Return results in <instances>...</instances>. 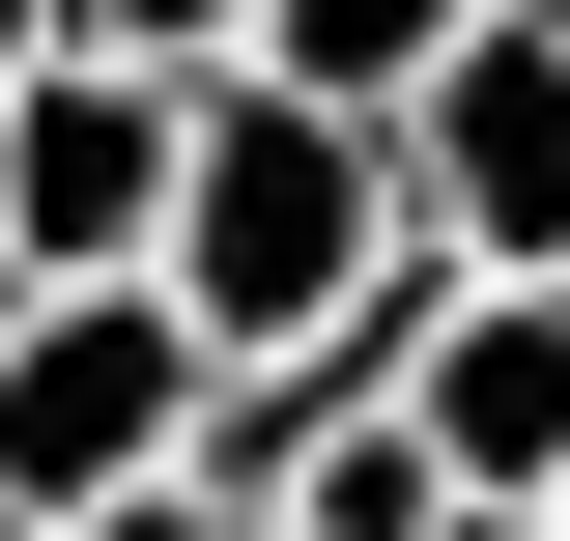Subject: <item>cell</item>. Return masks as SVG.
<instances>
[{
    "mask_svg": "<svg viewBox=\"0 0 570 541\" xmlns=\"http://www.w3.org/2000/svg\"><path fill=\"white\" fill-rule=\"evenodd\" d=\"M200 427H228V342L171 314V285H58V314L0 342V513H29V541L171 513V484H200Z\"/></svg>",
    "mask_w": 570,
    "mask_h": 541,
    "instance_id": "1",
    "label": "cell"
},
{
    "mask_svg": "<svg viewBox=\"0 0 570 541\" xmlns=\"http://www.w3.org/2000/svg\"><path fill=\"white\" fill-rule=\"evenodd\" d=\"M171 200H200V86L58 58L29 115H0V228H29V285H171Z\"/></svg>",
    "mask_w": 570,
    "mask_h": 541,
    "instance_id": "2",
    "label": "cell"
},
{
    "mask_svg": "<svg viewBox=\"0 0 570 541\" xmlns=\"http://www.w3.org/2000/svg\"><path fill=\"white\" fill-rule=\"evenodd\" d=\"M400 200L456 285H570V29H456V86L400 115Z\"/></svg>",
    "mask_w": 570,
    "mask_h": 541,
    "instance_id": "3",
    "label": "cell"
},
{
    "mask_svg": "<svg viewBox=\"0 0 570 541\" xmlns=\"http://www.w3.org/2000/svg\"><path fill=\"white\" fill-rule=\"evenodd\" d=\"M400 427L456 456V513H542V541H570V285H428Z\"/></svg>",
    "mask_w": 570,
    "mask_h": 541,
    "instance_id": "4",
    "label": "cell"
},
{
    "mask_svg": "<svg viewBox=\"0 0 570 541\" xmlns=\"http://www.w3.org/2000/svg\"><path fill=\"white\" fill-rule=\"evenodd\" d=\"M456 29H485V0H285L257 86H285V115H343V142H400L428 86H456Z\"/></svg>",
    "mask_w": 570,
    "mask_h": 541,
    "instance_id": "5",
    "label": "cell"
},
{
    "mask_svg": "<svg viewBox=\"0 0 570 541\" xmlns=\"http://www.w3.org/2000/svg\"><path fill=\"white\" fill-rule=\"evenodd\" d=\"M257 541H456V456H428L400 400H343L314 456H285V513H257Z\"/></svg>",
    "mask_w": 570,
    "mask_h": 541,
    "instance_id": "6",
    "label": "cell"
},
{
    "mask_svg": "<svg viewBox=\"0 0 570 541\" xmlns=\"http://www.w3.org/2000/svg\"><path fill=\"white\" fill-rule=\"evenodd\" d=\"M257 29L285 0H86V58H142V86H257Z\"/></svg>",
    "mask_w": 570,
    "mask_h": 541,
    "instance_id": "7",
    "label": "cell"
},
{
    "mask_svg": "<svg viewBox=\"0 0 570 541\" xmlns=\"http://www.w3.org/2000/svg\"><path fill=\"white\" fill-rule=\"evenodd\" d=\"M86 58V0H0V115H29V86H58Z\"/></svg>",
    "mask_w": 570,
    "mask_h": 541,
    "instance_id": "8",
    "label": "cell"
},
{
    "mask_svg": "<svg viewBox=\"0 0 570 541\" xmlns=\"http://www.w3.org/2000/svg\"><path fill=\"white\" fill-rule=\"evenodd\" d=\"M115 541H257V513H228V484H171V513H115Z\"/></svg>",
    "mask_w": 570,
    "mask_h": 541,
    "instance_id": "9",
    "label": "cell"
},
{
    "mask_svg": "<svg viewBox=\"0 0 570 541\" xmlns=\"http://www.w3.org/2000/svg\"><path fill=\"white\" fill-rule=\"evenodd\" d=\"M29 314H58V285H29V228H0V342H29Z\"/></svg>",
    "mask_w": 570,
    "mask_h": 541,
    "instance_id": "10",
    "label": "cell"
},
{
    "mask_svg": "<svg viewBox=\"0 0 570 541\" xmlns=\"http://www.w3.org/2000/svg\"><path fill=\"white\" fill-rule=\"evenodd\" d=\"M456 541H542V513H456Z\"/></svg>",
    "mask_w": 570,
    "mask_h": 541,
    "instance_id": "11",
    "label": "cell"
}]
</instances>
